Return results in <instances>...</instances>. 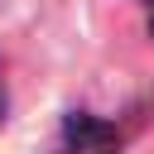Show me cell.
I'll list each match as a JSON object with an SVG mask.
<instances>
[{"label": "cell", "instance_id": "7a4b0ae2", "mask_svg": "<svg viewBox=\"0 0 154 154\" xmlns=\"http://www.w3.org/2000/svg\"><path fill=\"white\" fill-rule=\"evenodd\" d=\"M10 116V87H5V58H0V125Z\"/></svg>", "mask_w": 154, "mask_h": 154}, {"label": "cell", "instance_id": "3957f363", "mask_svg": "<svg viewBox=\"0 0 154 154\" xmlns=\"http://www.w3.org/2000/svg\"><path fill=\"white\" fill-rule=\"evenodd\" d=\"M144 5V29H149V38H154V0H140Z\"/></svg>", "mask_w": 154, "mask_h": 154}, {"label": "cell", "instance_id": "6da1fadb", "mask_svg": "<svg viewBox=\"0 0 154 154\" xmlns=\"http://www.w3.org/2000/svg\"><path fill=\"white\" fill-rule=\"evenodd\" d=\"M53 154H120V130L91 111H67Z\"/></svg>", "mask_w": 154, "mask_h": 154}]
</instances>
